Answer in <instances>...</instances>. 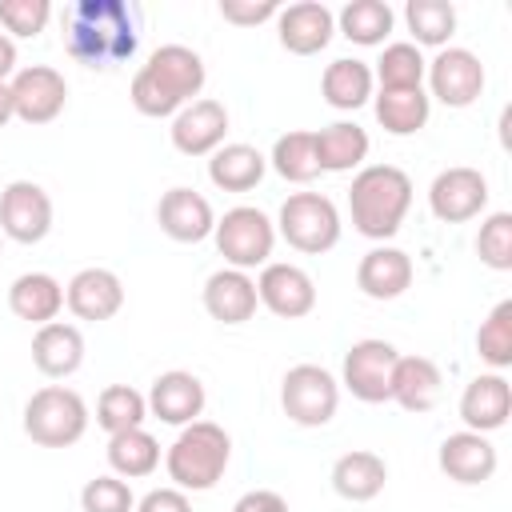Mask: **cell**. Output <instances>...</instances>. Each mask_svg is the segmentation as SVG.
Masks as SVG:
<instances>
[{
	"instance_id": "6da1fadb",
	"label": "cell",
	"mask_w": 512,
	"mask_h": 512,
	"mask_svg": "<svg viewBox=\"0 0 512 512\" xmlns=\"http://www.w3.org/2000/svg\"><path fill=\"white\" fill-rule=\"evenodd\" d=\"M64 52L84 68H116L132 60L140 32L124 0H76L60 16Z\"/></svg>"
},
{
	"instance_id": "7a4b0ae2",
	"label": "cell",
	"mask_w": 512,
	"mask_h": 512,
	"mask_svg": "<svg viewBox=\"0 0 512 512\" xmlns=\"http://www.w3.org/2000/svg\"><path fill=\"white\" fill-rule=\"evenodd\" d=\"M208 80V68L200 60V52H192L188 44H160L132 76V108L140 116H176L184 104L200 100V88Z\"/></svg>"
},
{
	"instance_id": "3957f363",
	"label": "cell",
	"mask_w": 512,
	"mask_h": 512,
	"mask_svg": "<svg viewBox=\"0 0 512 512\" xmlns=\"http://www.w3.org/2000/svg\"><path fill=\"white\" fill-rule=\"evenodd\" d=\"M412 208V180L396 164H364L348 188L352 228L368 240H392Z\"/></svg>"
},
{
	"instance_id": "277c9868",
	"label": "cell",
	"mask_w": 512,
	"mask_h": 512,
	"mask_svg": "<svg viewBox=\"0 0 512 512\" xmlns=\"http://www.w3.org/2000/svg\"><path fill=\"white\" fill-rule=\"evenodd\" d=\"M232 460V436L212 420H192L164 452V468L172 488L180 492H208L224 480Z\"/></svg>"
},
{
	"instance_id": "5b68a950",
	"label": "cell",
	"mask_w": 512,
	"mask_h": 512,
	"mask_svg": "<svg viewBox=\"0 0 512 512\" xmlns=\"http://www.w3.org/2000/svg\"><path fill=\"white\" fill-rule=\"evenodd\" d=\"M24 432L40 448H72L88 432V404L68 384H44L24 404Z\"/></svg>"
},
{
	"instance_id": "8992f818",
	"label": "cell",
	"mask_w": 512,
	"mask_h": 512,
	"mask_svg": "<svg viewBox=\"0 0 512 512\" xmlns=\"http://www.w3.org/2000/svg\"><path fill=\"white\" fill-rule=\"evenodd\" d=\"M272 224L276 236H284L288 248L304 256H320L340 244V212L324 192H292Z\"/></svg>"
},
{
	"instance_id": "52a82bcc",
	"label": "cell",
	"mask_w": 512,
	"mask_h": 512,
	"mask_svg": "<svg viewBox=\"0 0 512 512\" xmlns=\"http://www.w3.org/2000/svg\"><path fill=\"white\" fill-rule=\"evenodd\" d=\"M212 240L224 256L228 268H240V272H252V268H264L272 260V248H276V224L268 212L252 208V204H236L228 208L216 228H212Z\"/></svg>"
},
{
	"instance_id": "ba28073f",
	"label": "cell",
	"mask_w": 512,
	"mask_h": 512,
	"mask_svg": "<svg viewBox=\"0 0 512 512\" xmlns=\"http://www.w3.org/2000/svg\"><path fill=\"white\" fill-rule=\"evenodd\" d=\"M280 408L300 428H324L340 408V380L320 364H292L280 380Z\"/></svg>"
},
{
	"instance_id": "9c48e42d",
	"label": "cell",
	"mask_w": 512,
	"mask_h": 512,
	"mask_svg": "<svg viewBox=\"0 0 512 512\" xmlns=\"http://www.w3.org/2000/svg\"><path fill=\"white\" fill-rule=\"evenodd\" d=\"M424 80H428V100H440L444 108H468L480 100L484 84H488V72L480 64V56L472 48H440L428 68H424Z\"/></svg>"
},
{
	"instance_id": "30bf717a",
	"label": "cell",
	"mask_w": 512,
	"mask_h": 512,
	"mask_svg": "<svg viewBox=\"0 0 512 512\" xmlns=\"http://www.w3.org/2000/svg\"><path fill=\"white\" fill-rule=\"evenodd\" d=\"M396 348L380 336H364L344 352L340 364V384L360 400V404H384L392 392V368H396Z\"/></svg>"
},
{
	"instance_id": "8fae6325",
	"label": "cell",
	"mask_w": 512,
	"mask_h": 512,
	"mask_svg": "<svg viewBox=\"0 0 512 512\" xmlns=\"http://www.w3.org/2000/svg\"><path fill=\"white\" fill-rule=\"evenodd\" d=\"M428 208L440 224H468L488 208V180L480 168L452 164L428 184Z\"/></svg>"
},
{
	"instance_id": "7c38bea8",
	"label": "cell",
	"mask_w": 512,
	"mask_h": 512,
	"mask_svg": "<svg viewBox=\"0 0 512 512\" xmlns=\"http://www.w3.org/2000/svg\"><path fill=\"white\" fill-rule=\"evenodd\" d=\"M8 92H12V112L24 124H52L68 104L64 72H56L52 64L16 68V76L8 80Z\"/></svg>"
},
{
	"instance_id": "4fadbf2b",
	"label": "cell",
	"mask_w": 512,
	"mask_h": 512,
	"mask_svg": "<svg viewBox=\"0 0 512 512\" xmlns=\"http://www.w3.org/2000/svg\"><path fill=\"white\" fill-rule=\"evenodd\" d=\"M52 232V196L36 180H12L0 192V236L40 244Z\"/></svg>"
},
{
	"instance_id": "5bb4252c",
	"label": "cell",
	"mask_w": 512,
	"mask_h": 512,
	"mask_svg": "<svg viewBox=\"0 0 512 512\" xmlns=\"http://www.w3.org/2000/svg\"><path fill=\"white\" fill-rule=\"evenodd\" d=\"M260 304L280 320H304L316 308V280L288 260H268L256 276Z\"/></svg>"
},
{
	"instance_id": "9a60e30c",
	"label": "cell",
	"mask_w": 512,
	"mask_h": 512,
	"mask_svg": "<svg viewBox=\"0 0 512 512\" xmlns=\"http://www.w3.org/2000/svg\"><path fill=\"white\" fill-rule=\"evenodd\" d=\"M168 136H172V148L184 156H212L228 136V108L212 96H200L172 116Z\"/></svg>"
},
{
	"instance_id": "2e32d148",
	"label": "cell",
	"mask_w": 512,
	"mask_h": 512,
	"mask_svg": "<svg viewBox=\"0 0 512 512\" xmlns=\"http://www.w3.org/2000/svg\"><path fill=\"white\" fill-rule=\"evenodd\" d=\"M276 36H280V48H288L292 56H316L336 36V12L320 0L288 4L276 12Z\"/></svg>"
},
{
	"instance_id": "e0dca14e",
	"label": "cell",
	"mask_w": 512,
	"mask_h": 512,
	"mask_svg": "<svg viewBox=\"0 0 512 512\" xmlns=\"http://www.w3.org/2000/svg\"><path fill=\"white\" fill-rule=\"evenodd\" d=\"M148 416H156L160 424H172V428H184L192 420H200L204 404H208V392L200 384L196 372H184V368H172V372H160L148 388Z\"/></svg>"
},
{
	"instance_id": "ac0fdd59",
	"label": "cell",
	"mask_w": 512,
	"mask_h": 512,
	"mask_svg": "<svg viewBox=\"0 0 512 512\" xmlns=\"http://www.w3.org/2000/svg\"><path fill=\"white\" fill-rule=\"evenodd\" d=\"M156 224L168 240L176 244H200L212 236L216 228V212L208 204V196H200L196 188H168L156 204Z\"/></svg>"
},
{
	"instance_id": "d6986e66",
	"label": "cell",
	"mask_w": 512,
	"mask_h": 512,
	"mask_svg": "<svg viewBox=\"0 0 512 512\" xmlns=\"http://www.w3.org/2000/svg\"><path fill=\"white\" fill-rule=\"evenodd\" d=\"M436 464H440V472H444L448 480H456V484H484V480L496 476L500 456H496V444H492L484 432L460 428V432H452V436L440 440Z\"/></svg>"
},
{
	"instance_id": "ffe728a7",
	"label": "cell",
	"mask_w": 512,
	"mask_h": 512,
	"mask_svg": "<svg viewBox=\"0 0 512 512\" xmlns=\"http://www.w3.org/2000/svg\"><path fill=\"white\" fill-rule=\"evenodd\" d=\"M64 304L76 320H112L124 308V284L112 268H80L64 284Z\"/></svg>"
},
{
	"instance_id": "44dd1931",
	"label": "cell",
	"mask_w": 512,
	"mask_h": 512,
	"mask_svg": "<svg viewBox=\"0 0 512 512\" xmlns=\"http://www.w3.org/2000/svg\"><path fill=\"white\" fill-rule=\"evenodd\" d=\"M512 416V384L504 372H480L460 392V420L468 432H496Z\"/></svg>"
},
{
	"instance_id": "7402d4cb",
	"label": "cell",
	"mask_w": 512,
	"mask_h": 512,
	"mask_svg": "<svg viewBox=\"0 0 512 512\" xmlns=\"http://www.w3.org/2000/svg\"><path fill=\"white\" fill-rule=\"evenodd\" d=\"M416 268H412V256L404 248H392V244H376L360 256L356 264V288L368 296V300H396L408 292Z\"/></svg>"
},
{
	"instance_id": "603a6c76",
	"label": "cell",
	"mask_w": 512,
	"mask_h": 512,
	"mask_svg": "<svg viewBox=\"0 0 512 512\" xmlns=\"http://www.w3.org/2000/svg\"><path fill=\"white\" fill-rule=\"evenodd\" d=\"M204 312L220 324H248L260 308V296H256V280L240 268H220L204 280Z\"/></svg>"
},
{
	"instance_id": "cb8c5ba5",
	"label": "cell",
	"mask_w": 512,
	"mask_h": 512,
	"mask_svg": "<svg viewBox=\"0 0 512 512\" xmlns=\"http://www.w3.org/2000/svg\"><path fill=\"white\" fill-rule=\"evenodd\" d=\"M440 392H444V376L436 368V360L428 356H396V368H392V392L388 400L400 404L404 412H432L440 404Z\"/></svg>"
},
{
	"instance_id": "d4e9b609",
	"label": "cell",
	"mask_w": 512,
	"mask_h": 512,
	"mask_svg": "<svg viewBox=\"0 0 512 512\" xmlns=\"http://www.w3.org/2000/svg\"><path fill=\"white\" fill-rule=\"evenodd\" d=\"M32 364L48 380L72 376L84 364V336H80V328L76 324H64V320L40 324L36 336H32Z\"/></svg>"
},
{
	"instance_id": "484cf974",
	"label": "cell",
	"mask_w": 512,
	"mask_h": 512,
	"mask_svg": "<svg viewBox=\"0 0 512 512\" xmlns=\"http://www.w3.org/2000/svg\"><path fill=\"white\" fill-rule=\"evenodd\" d=\"M8 308L16 320H28L36 328L52 324L64 308V284L52 272H20L8 284Z\"/></svg>"
},
{
	"instance_id": "4316f807",
	"label": "cell",
	"mask_w": 512,
	"mask_h": 512,
	"mask_svg": "<svg viewBox=\"0 0 512 512\" xmlns=\"http://www.w3.org/2000/svg\"><path fill=\"white\" fill-rule=\"evenodd\" d=\"M384 484H388V464H384V456H376L368 448H352V452L336 456V464H332V488L340 500L368 504L384 492Z\"/></svg>"
},
{
	"instance_id": "83f0119b",
	"label": "cell",
	"mask_w": 512,
	"mask_h": 512,
	"mask_svg": "<svg viewBox=\"0 0 512 512\" xmlns=\"http://www.w3.org/2000/svg\"><path fill=\"white\" fill-rule=\"evenodd\" d=\"M312 140H316L320 172H352V168L360 172L364 160H368V148H372L368 132L356 120H336V124L312 132Z\"/></svg>"
},
{
	"instance_id": "f1b7e54d",
	"label": "cell",
	"mask_w": 512,
	"mask_h": 512,
	"mask_svg": "<svg viewBox=\"0 0 512 512\" xmlns=\"http://www.w3.org/2000/svg\"><path fill=\"white\" fill-rule=\"evenodd\" d=\"M268 172V156L252 144H220L208 156V180L220 192H252Z\"/></svg>"
},
{
	"instance_id": "f546056e",
	"label": "cell",
	"mask_w": 512,
	"mask_h": 512,
	"mask_svg": "<svg viewBox=\"0 0 512 512\" xmlns=\"http://www.w3.org/2000/svg\"><path fill=\"white\" fill-rule=\"evenodd\" d=\"M372 92H376L372 64H364V60H356V56L332 60V64L324 68V76H320V96H324L332 108H340V112L364 108V104L372 100Z\"/></svg>"
},
{
	"instance_id": "4dcf8cb0",
	"label": "cell",
	"mask_w": 512,
	"mask_h": 512,
	"mask_svg": "<svg viewBox=\"0 0 512 512\" xmlns=\"http://www.w3.org/2000/svg\"><path fill=\"white\" fill-rule=\"evenodd\" d=\"M108 468L120 480H144L160 468V440L148 428H128L108 436Z\"/></svg>"
},
{
	"instance_id": "1f68e13d",
	"label": "cell",
	"mask_w": 512,
	"mask_h": 512,
	"mask_svg": "<svg viewBox=\"0 0 512 512\" xmlns=\"http://www.w3.org/2000/svg\"><path fill=\"white\" fill-rule=\"evenodd\" d=\"M396 24V12L384 4V0H348L340 12H336V32L360 48H376L388 40Z\"/></svg>"
},
{
	"instance_id": "d6a6232c",
	"label": "cell",
	"mask_w": 512,
	"mask_h": 512,
	"mask_svg": "<svg viewBox=\"0 0 512 512\" xmlns=\"http://www.w3.org/2000/svg\"><path fill=\"white\" fill-rule=\"evenodd\" d=\"M372 108H376V120L388 136H416L428 116H432V100L424 88H412V92H376L372 96Z\"/></svg>"
},
{
	"instance_id": "836d02e7",
	"label": "cell",
	"mask_w": 512,
	"mask_h": 512,
	"mask_svg": "<svg viewBox=\"0 0 512 512\" xmlns=\"http://www.w3.org/2000/svg\"><path fill=\"white\" fill-rule=\"evenodd\" d=\"M424 52L412 44V40H396V44H384L376 68H372V80L380 84V92H412V88H424Z\"/></svg>"
},
{
	"instance_id": "e575fe53",
	"label": "cell",
	"mask_w": 512,
	"mask_h": 512,
	"mask_svg": "<svg viewBox=\"0 0 512 512\" xmlns=\"http://www.w3.org/2000/svg\"><path fill=\"white\" fill-rule=\"evenodd\" d=\"M404 24H408L416 48H448V40L456 32V8L448 0H408Z\"/></svg>"
},
{
	"instance_id": "d590c367",
	"label": "cell",
	"mask_w": 512,
	"mask_h": 512,
	"mask_svg": "<svg viewBox=\"0 0 512 512\" xmlns=\"http://www.w3.org/2000/svg\"><path fill=\"white\" fill-rule=\"evenodd\" d=\"M268 164H272V168H276V176H284L288 184H312V180L320 176V164H316V140H312V132L296 128V132L276 136Z\"/></svg>"
},
{
	"instance_id": "8d00e7d4",
	"label": "cell",
	"mask_w": 512,
	"mask_h": 512,
	"mask_svg": "<svg viewBox=\"0 0 512 512\" xmlns=\"http://www.w3.org/2000/svg\"><path fill=\"white\" fill-rule=\"evenodd\" d=\"M144 420H148V400L132 384H108L100 392V400H96V424L108 436L128 432V428H144Z\"/></svg>"
},
{
	"instance_id": "74e56055",
	"label": "cell",
	"mask_w": 512,
	"mask_h": 512,
	"mask_svg": "<svg viewBox=\"0 0 512 512\" xmlns=\"http://www.w3.org/2000/svg\"><path fill=\"white\" fill-rule=\"evenodd\" d=\"M476 352L492 372H504L512 364V300H500L488 320L476 332Z\"/></svg>"
},
{
	"instance_id": "f35d334b",
	"label": "cell",
	"mask_w": 512,
	"mask_h": 512,
	"mask_svg": "<svg viewBox=\"0 0 512 512\" xmlns=\"http://www.w3.org/2000/svg\"><path fill=\"white\" fill-rule=\"evenodd\" d=\"M476 256L492 272H512V212H492L480 220Z\"/></svg>"
},
{
	"instance_id": "ab89813d",
	"label": "cell",
	"mask_w": 512,
	"mask_h": 512,
	"mask_svg": "<svg viewBox=\"0 0 512 512\" xmlns=\"http://www.w3.org/2000/svg\"><path fill=\"white\" fill-rule=\"evenodd\" d=\"M52 20V4L48 0H0V32L32 40L48 28Z\"/></svg>"
},
{
	"instance_id": "60d3db41",
	"label": "cell",
	"mask_w": 512,
	"mask_h": 512,
	"mask_svg": "<svg viewBox=\"0 0 512 512\" xmlns=\"http://www.w3.org/2000/svg\"><path fill=\"white\" fill-rule=\"evenodd\" d=\"M80 508L84 512H136V496L128 488V480L120 476H92L80 488Z\"/></svg>"
},
{
	"instance_id": "b9f144b4",
	"label": "cell",
	"mask_w": 512,
	"mask_h": 512,
	"mask_svg": "<svg viewBox=\"0 0 512 512\" xmlns=\"http://www.w3.org/2000/svg\"><path fill=\"white\" fill-rule=\"evenodd\" d=\"M280 4L276 0H220V16L236 28H256L264 20H276Z\"/></svg>"
},
{
	"instance_id": "7bdbcfd3",
	"label": "cell",
	"mask_w": 512,
	"mask_h": 512,
	"mask_svg": "<svg viewBox=\"0 0 512 512\" xmlns=\"http://www.w3.org/2000/svg\"><path fill=\"white\" fill-rule=\"evenodd\" d=\"M136 512H192V500H188V492H180V488H152V492H144L140 500H136Z\"/></svg>"
},
{
	"instance_id": "ee69618b",
	"label": "cell",
	"mask_w": 512,
	"mask_h": 512,
	"mask_svg": "<svg viewBox=\"0 0 512 512\" xmlns=\"http://www.w3.org/2000/svg\"><path fill=\"white\" fill-rule=\"evenodd\" d=\"M232 512H288V500L272 488H252L232 504Z\"/></svg>"
},
{
	"instance_id": "f6af8a7d",
	"label": "cell",
	"mask_w": 512,
	"mask_h": 512,
	"mask_svg": "<svg viewBox=\"0 0 512 512\" xmlns=\"http://www.w3.org/2000/svg\"><path fill=\"white\" fill-rule=\"evenodd\" d=\"M12 76H16V40L0 32V84H8Z\"/></svg>"
},
{
	"instance_id": "bcb514c9",
	"label": "cell",
	"mask_w": 512,
	"mask_h": 512,
	"mask_svg": "<svg viewBox=\"0 0 512 512\" xmlns=\"http://www.w3.org/2000/svg\"><path fill=\"white\" fill-rule=\"evenodd\" d=\"M16 112H12V92H8V84H0V128L12 120Z\"/></svg>"
}]
</instances>
